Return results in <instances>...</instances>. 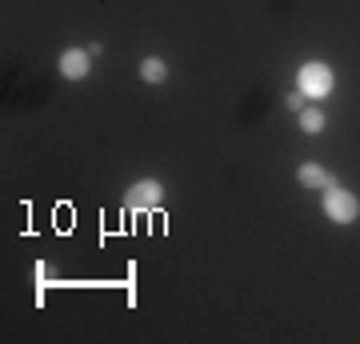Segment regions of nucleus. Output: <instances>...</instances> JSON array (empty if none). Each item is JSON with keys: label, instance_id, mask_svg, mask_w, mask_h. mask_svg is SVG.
<instances>
[{"label": "nucleus", "instance_id": "20e7f679", "mask_svg": "<svg viewBox=\"0 0 360 344\" xmlns=\"http://www.w3.org/2000/svg\"><path fill=\"white\" fill-rule=\"evenodd\" d=\"M56 64H60V77L65 80H84L92 72V52L89 49H65Z\"/></svg>", "mask_w": 360, "mask_h": 344}, {"label": "nucleus", "instance_id": "423d86ee", "mask_svg": "<svg viewBox=\"0 0 360 344\" xmlns=\"http://www.w3.org/2000/svg\"><path fill=\"white\" fill-rule=\"evenodd\" d=\"M141 77L148 80V84H165L168 80V60H160V56H144L141 60Z\"/></svg>", "mask_w": 360, "mask_h": 344}, {"label": "nucleus", "instance_id": "0eeeda50", "mask_svg": "<svg viewBox=\"0 0 360 344\" xmlns=\"http://www.w3.org/2000/svg\"><path fill=\"white\" fill-rule=\"evenodd\" d=\"M300 128H304L309 136H316V132L324 128V108H316V104H304V108H300Z\"/></svg>", "mask_w": 360, "mask_h": 344}, {"label": "nucleus", "instance_id": "39448f33", "mask_svg": "<svg viewBox=\"0 0 360 344\" xmlns=\"http://www.w3.org/2000/svg\"><path fill=\"white\" fill-rule=\"evenodd\" d=\"M300 184H309V189H333L336 180H333V172H324L321 165H300Z\"/></svg>", "mask_w": 360, "mask_h": 344}, {"label": "nucleus", "instance_id": "f03ea898", "mask_svg": "<svg viewBox=\"0 0 360 344\" xmlns=\"http://www.w3.org/2000/svg\"><path fill=\"white\" fill-rule=\"evenodd\" d=\"M324 217L333 220V224H352V220L360 217V200L352 196L348 189H340V184H333V189H324Z\"/></svg>", "mask_w": 360, "mask_h": 344}, {"label": "nucleus", "instance_id": "f257e3e1", "mask_svg": "<svg viewBox=\"0 0 360 344\" xmlns=\"http://www.w3.org/2000/svg\"><path fill=\"white\" fill-rule=\"evenodd\" d=\"M296 89L304 92L309 101H324V96H333V89H336L333 64H324V60L300 64V72H296Z\"/></svg>", "mask_w": 360, "mask_h": 344}, {"label": "nucleus", "instance_id": "7ed1b4c3", "mask_svg": "<svg viewBox=\"0 0 360 344\" xmlns=\"http://www.w3.org/2000/svg\"><path fill=\"white\" fill-rule=\"evenodd\" d=\"M160 200H165V184L156 177H144L129 189V208H136V212H153V208H160Z\"/></svg>", "mask_w": 360, "mask_h": 344}, {"label": "nucleus", "instance_id": "6e6552de", "mask_svg": "<svg viewBox=\"0 0 360 344\" xmlns=\"http://www.w3.org/2000/svg\"><path fill=\"white\" fill-rule=\"evenodd\" d=\"M284 104H288V108H292V113H300V108H304V104H309V96H304V92L296 89V92H288V96H284Z\"/></svg>", "mask_w": 360, "mask_h": 344}]
</instances>
